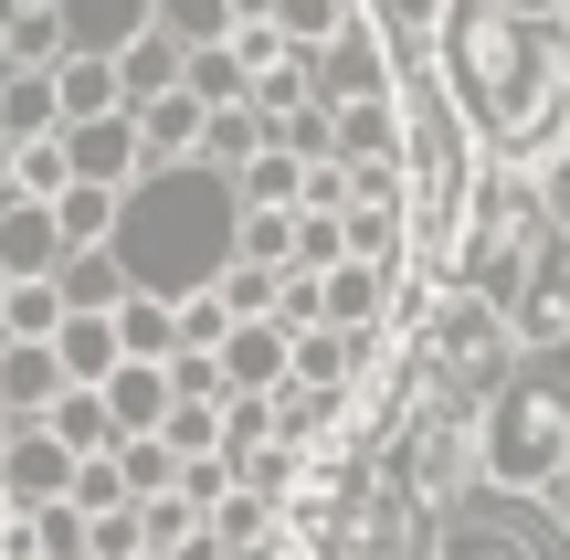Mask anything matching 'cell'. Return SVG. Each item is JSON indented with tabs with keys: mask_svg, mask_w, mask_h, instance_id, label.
<instances>
[{
	"mask_svg": "<svg viewBox=\"0 0 570 560\" xmlns=\"http://www.w3.org/2000/svg\"><path fill=\"white\" fill-rule=\"evenodd\" d=\"M223 307H233V328H265V317L285 307V275H265V265H233V275H223Z\"/></svg>",
	"mask_w": 570,
	"mask_h": 560,
	"instance_id": "obj_24",
	"label": "cell"
},
{
	"mask_svg": "<svg viewBox=\"0 0 570 560\" xmlns=\"http://www.w3.org/2000/svg\"><path fill=\"white\" fill-rule=\"evenodd\" d=\"M233 63H244V85H265V75H285V63H296V42H285L275 21H244V32H233Z\"/></svg>",
	"mask_w": 570,
	"mask_h": 560,
	"instance_id": "obj_26",
	"label": "cell"
},
{
	"mask_svg": "<svg viewBox=\"0 0 570 560\" xmlns=\"http://www.w3.org/2000/svg\"><path fill=\"white\" fill-rule=\"evenodd\" d=\"M53 360H63V381H75V392H106V381L127 371V350H117V317H63Z\"/></svg>",
	"mask_w": 570,
	"mask_h": 560,
	"instance_id": "obj_14",
	"label": "cell"
},
{
	"mask_svg": "<svg viewBox=\"0 0 570 560\" xmlns=\"http://www.w3.org/2000/svg\"><path fill=\"white\" fill-rule=\"evenodd\" d=\"M402 85L412 75H402V53L381 42V21H360V32H338L317 53V106H391Z\"/></svg>",
	"mask_w": 570,
	"mask_h": 560,
	"instance_id": "obj_4",
	"label": "cell"
},
{
	"mask_svg": "<svg viewBox=\"0 0 570 560\" xmlns=\"http://www.w3.org/2000/svg\"><path fill=\"white\" fill-rule=\"evenodd\" d=\"M11 180H21V148H11V138H0V202H11Z\"/></svg>",
	"mask_w": 570,
	"mask_h": 560,
	"instance_id": "obj_29",
	"label": "cell"
},
{
	"mask_svg": "<svg viewBox=\"0 0 570 560\" xmlns=\"http://www.w3.org/2000/svg\"><path fill=\"white\" fill-rule=\"evenodd\" d=\"M75 477H85V465L63 455V434H42V423H32V434L11 444V455H0V487H11V508H21V519L63 508V498H75Z\"/></svg>",
	"mask_w": 570,
	"mask_h": 560,
	"instance_id": "obj_8",
	"label": "cell"
},
{
	"mask_svg": "<svg viewBox=\"0 0 570 560\" xmlns=\"http://www.w3.org/2000/svg\"><path fill=\"white\" fill-rule=\"evenodd\" d=\"M0 317H11V275H0Z\"/></svg>",
	"mask_w": 570,
	"mask_h": 560,
	"instance_id": "obj_34",
	"label": "cell"
},
{
	"mask_svg": "<svg viewBox=\"0 0 570 560\" xmlns=\"http://www.w3.org/2000/svg\"><path fill=\"white\" fill-rule=\"evenodd\" d=\"M63 159H75V180H96V190H138V180H148V138H138V117L63 127Z\"/></svg>",
	"mask_w": 570,
	"mask_h": 560,
	"instance_id": "obj_7",
	"label": "cell"
},
{
	"mask_svg": "<svg viewBox=\"0 0 570 560\" xmlns=\"http://www.w3.org/2000/svg\"><path fill=\"white\" fill-rule=\"evenodd\" d=\"M75 265V244H63V212L53 202H0V275H11V286H53V275Z\"/></svg>",
	"mask_w": 570,
	"mask_h": 560,
	"instance_id": "obj_5",
	"label": "cell"
},
{
	"mask_svg": "<svg viewBox=\"0 0 570 560\" xmlns=\"http://www.w3.org/2000/svg\"><path fill=\"white\" fill-rule=\"evenodd\" d=\"M275 148V127L254 117V106H223V117H212V138H202V169H223V180H244L254 159H265Z\"/></svg>",
	"mask_w": 570,
	"mask_h": 560,
	"instance_id": "obj_19",
	"label": "cell"
},
{
	"mask_svg": "<svg viewBox=\"0 0 570 560\" xmlns=\"http://www.w3.org/2000/svg\"><path fill=\"white\" fill-rule=\"evenodd\" d=\"M475 423H487V487L550 498L570 477V360H529Z\"/></svg>",
	"mask_w": 570,
	"mask_h": 560,
	"instance_id": "obj_2",
	"label": "cell"
},
{
	"mask_svg": "<svg viewBox=\"0 0 570 560\" xmlns=\"http://www.w3.org/2000/svg\"><path fill=\"white\" fill-rule=\"evenodd\" d=\"M550 508H560V519H570V477H560V487H550Z\"/></svg>",
	"mask_w": 570,
	"mask_h": 560,
	"instance_id": "obj_32",
	"label": "cell"
},
{
	"mask_svg": "<svg viewBox=\"0 0 570 560\" xmlns=\"http://www.w3.org/2000/svg\"><path fill=\"white\" fill-rule=\"evenodd\" d=\"M233 233H244V190L223 169H148L127 190V223H117V265L138 275V296H202L233 275Z\"/></svg>",
	"mask_w": 570,
	"mask_h": 560,
	"instance_id": "obj_1",
	"label": "cell"
},
{
	"mask_svg": "<svg viewBox=\"0 0 570 560\" xmlns=\"http://www.w3.org/2000/svg\"><path fill=\"white\" fill-rule=\"evenodd\" d=\"M117 350L169 371V360H180V307H169V296H127V307H117Z\"/></svg>",
	"mask_w": 570,
	"mask_h": 560,
	"instance_id": "obj_18",
	"label": "cell"
},
{
	"mask_svg": "<svg viewBox=\"0 0 570 560\" xmlns=\"http://www.w3.org/2000/svg\"><path fill=\"white\" fill-rule=\"evenodd\" d=\"M138 32H159V0H63V42H75V53L117 63Z\"/></svg>",
	"mask_w": 570,
	"mask_h": 560,
	"instance_id": "obj_9",
	"label": "cell"
},
{
	"mask_svg": "<svg viewBox=\"0 0 570 560\" xmlns=\"http://www.w3.org/2000/svg\"><path fill=\"white\" fill-rule=\"evenodd\" d=\"M159 32L180 53H212V42H233V0H159Z\"/></svg>",
	"mask_w": 570,
	"mask_h": 560,
	"instance_id": "obj_23",
	"label": "cell"
},
{
	"mask_svg": "<svg viewBox=\"0 0 570 560\" xmlns=\"http://www.w3.org/2000/svg\"><path fill=\"white\" fill-rule=\"evenodd\" d=\"M518 350L529 360H570V244L550 233V254H539L529 296H518Z\"/></svg>",
	"mask_w": 570,
	"mask_h": 560,
	"instance_id": "obj_6",
	"label": "cell"
},
{
	"mask_svg": "<svg viewBox=\"0 0 570 560\" xmlns=\"http://www.w3.org/2000/svg\"><path fill=\"white\" fill-rule=\"evenodd\" d=\"M117 477H127V498L148 508V498H180V477H190V465L169 455V434H127V444H117Z\"/></svg>",
	"mask_w": 570,
	"mask_h": 560,
	"instance_id": "obj_20",
	"label": "cell"
},
{
	"mask_svg": "<svg viewBox=\"0 0 570 560\" xmlns=\"http://www.w3.org/2000/svg\"><path fill=\"white\" fill-rule=\"evenodd\" d=\"M233 190H244V212H306V159L296 148H265Z\"/></svg>",
	"mask_w": 570,
	"mask_h": 560,
	"instance_id": "obj_21",
	"label": "cell"
},
{
	"mask_svg": "<svg viewBox=\"0 0 570 560\" xmlns=\"http://www.w3.org/2000/svg\"><path fill=\"white\" fill-rule=\"evenodd\" d=\"M75 392V381H63V360L53 350H11V338H0V413H21V423H53V402Z\"/></svg>",
	"mask_w": 570,
	"mask_h": 560,
	"instance_id": "obj_10",
	"label": "cell"
},
{
	"mask_svg": "<svg viewBox=\"0 0 570 560\" xmlns=\"http://www.w3.org/2000/svg\"><path fill=\"white\" fill-rule=\"evenodd\" d=\"M21 434H32V423H21V413H0V455H11V444H21Z\"/></svg>",
	"mask_w": 570,
	"mask_h": 560,
	"instance_id": "obj_30",
	"label": "cell"
},
{
	"mask_svg": "<svg viewBox=\"0 0 570 560\" xmlns=\"http://www.w3.org/2000/svg\"><path fill=\"white\" fill-rule=\"evenodd\" d=\"M0 75H11V21H0Z\"/></svg>",
	"mask_w": 570,
	"mask_h": 560,
	"instance_id": "obj_33",
	"label": "cell"
},
{
	"mask_svg": "<svg viewBox=\"0 0 570 560\" xmlns=\"http://www.w3.org/2000/svg\"><path fill=\"white\" fill-rule=\"evenodd\" d=\"M296 254H306V212H244V233H233V265L296 275Z\"/></svg>",
	"mask_w": 570,
	"mask_h": 560,
	"instance_id": "obj_17",
	"label": "cell"
},
{
	"mask_svg": "<svg viewBox=\"0 0 570 560\" xmlns=\"http://www.w3.org/2000/svg\"><path fill=\"white\" fill-rule=\"evenodd\" d=\"M11 529H21V508H11V487H0V540H11Z\"/></svg>",
	"mask_w": 570,
	"mask_h": 560,
	"instance_id": "obj_31",
	"label": "cell"
},
{
	"mask_svg": "<svg viewBox=\"0 0 570 560\" xmlns=\"http://www.w3.org/2000/svg\"><path fill=\"white\" fill-rule=\"evenodd\" d=\"M223 444H233L223 402H180V413H169V455L180 465H223Z\"/></svg>",
	"mask_w": 570,
	"mask_h": 560,
	"instance_id": "obj_22",
	"label": "cell"
},
{
	"mask_svg": "<svg viewBox=\"0 0 570 560\" xmlns=\"http://www.w3.org/2000/svg\"><path fill=\"white\" fill-rule=\"evenodd\" d=\"M169 392H180V402H223V360H212V350H180V360H169Z\"/></svg>",
	"mask_w": 570,
	"mask_h": 560,
	"instance_id": "obj_27",
	"label": "cell"
},
{
	"mask_svg": "<svg viewBox=\"0 0 570 560\" xmlns=\"http://www.w3.org/2000/svg\"><path fill=\"white\" fill-rule=\"evenodd\" d=\"M106 413H117V434H169L180 392H169V371H159V360H127V371L106 381Z\"/></svg>",
	"mask_w": 570,
	"mask_h": 560,
	"instance_id": "obj_11",
	"label": "cell"
},
{
	"mask_svg": "<svg viewBox=\"0 0 570 560\" xmlns=\"http://www.w3.org/2000/svg\"><path fill=\"white\" fill-rule=\"evenodd\" d=\"M117 85H127V117H138V106H159V96H180V85H190V53L169 32H138L117 53Z\"/></svg>",
	"mask_w": 570,
	"mask_h": 560,
	"instance_id": "obj_13",
	"label": "cell"
},
{
	"mask_svg": "<svg viewBox=\"0 0 570 560\" xmlns=\"http://www.w3.org/2000/svg\"><path fill=\"white\" fill-rule=\"evenodd\" d=\"M180 350H212V360L233 350V307H223V286H202V296H180Z\"/></svg>",
	"mask_w": 570,
	"mask_h": 560,
	"instance_id": "obj_25",
	"label": "cell"
},
{
	"mask_svg": "<svg viewBox=\"0 0 570 560\" xmlns=\"http://www.w3.org/2000/svg\"><path fill=\"white\" fill-rule=\"evenodd\" d=\"M53 286H63V317H117L127 296H138V275L117 265V244H96V254H75Z\"/></svg>",
	"mask_w": 570,
	"mask_h": 560,
	"instance_id": "obj_12",
	"label": "cell"
},
{
	"mask_svg": "<svg viewBox=\"0 0 570 560\" xmlns=\"http://www.w3.org/2000/svg\"><path fill=\"white\" fill-rule=\"evenodd\" d=\"M497 11H518V21H550V32H570V0H497Z\"/></svg>",
	"mask_w": 570,
	"mask_h": 560,
	"instance_id": "obj_28",
	"label": "cell"
},
{
	"mask_svg": "<svg viewBox=\"0 0 570 560\" xmlns=\"http://www.w3.org/2000/svg\"><path fill=\"white\" fill-rule=\"evenodd\" d=\"M412 360H423V381H433L444 402H475V413H487V402L508 392L518 371H529V350H518V317L487 307V296H465V286H444V296L423 307Z\"/></svg>",
	"mask_w": 570,
	"mask_h": 560,
	"instance_id": "obj_3",
	"label": "cell"
},
{
	"mask_svg": "<svg viewBox=\"0 0 570 560\" xmlns=\"http://www.w3.org/2000/svg\"><path fill=\"white\" fill-rule=\"evenodd\" d=\"M42 434H63V455H75V465H96V455H117V444H127L117 413H106V392H63Z\"/></svg>",
	"mask_w": 570,
	"mask_h": 560,
	"instance_id": "obj_16",
	"label": "cell"
},
{
	"mask_svg": "<svg viewBox=\"0 0 570 560\" xmlns=\"http://www.w3.org/2000/svg\"><path fill=\"white\" fill-rule=\"evenodd\" d=\"M53 85H63V127L127 117V85H117V63H106V53H63V63H53Z\"/></svg>",
	"mask_w": 570,
	"mask_h": 560,
	"instance_id": "obj_15",
	"label": "cell"
}]
</instances>
